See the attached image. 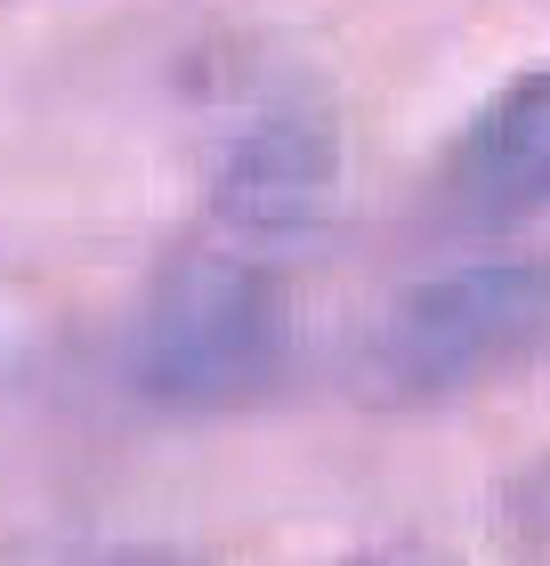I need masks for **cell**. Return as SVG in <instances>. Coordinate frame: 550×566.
Instances as JSON below:
<instances>
[{
  "mask_svg": "<svg viewBox=\"0 0 550 566\" xmlns=\"http://www.w3.org/2000/svg\"><path fill=\"white\" fill-rule=\"evenodd\" d=\"M292 365V275L227 235H187L146 283L129 373L170 413H243Z\"/></svg>",
  "mask_w": 550,
  "mask_h": 566,
  "instance_id": "1",
  "label": "cell"
},
{
  "mask_svg": "<svg viewBox=\"0 0 550 566\" xmlns=\"http://www.w3.org/2000/svg\"><path fill=\"white\" fill-rule=\"evenodd\" d=\"M550 348V251H502L405 283L364 340V397L388 413L454 405Z\"/></svg>",
  "mask_w": 550,
  "mask_h": 566,
  "instance_id": "2",
  "label": "cell"
},
{
  "mask_svg": "<svg viewBox=\"0 0 550 566\" xmlns=\"http://www.w3.org/2000/svg\"><path fill=\"white\" fill-rule=\"evenodd\" d=\"M340 195V130L316 97H268L243 114V130L219 146L203 227L227 243H251L268 260H292L324 235Z\"/></svg>",
  "mask_w": 550,
  "mask_h": 566,
  "instance_id": "3",
  "label": "cell"
},
{
  "mask_svg": "<svg viewBox=\"0 0 550 566\" xmlns=\"http://www.w3.org/2000/svg\"><path fill=\"white\" fill-rule=\"evenodd\" d=\"M437 211L454 227H527L550 211V65L510 73L454 130L437 163Z\"/></svg>",
  "mask_w": 550,
  "mask_h": 566,
  "instance_id": "4",
  "label": "cell"
},
{
  "mask_svg": "<svg viewBox=\"0 0 550 566\" xmlns=\"http://www.w3.org/2000/svg\"><path fill=\"white\" fill-rule=\"evenodd\" d=\"M494 543L510 551V566H550V453L494 494Z\"/></svg>",
  "mask_w": 550,
  "mask_h": 566,
  "instance_id": "5",
  "label": "cell"
},
{
  "mask_svg": "<svg viewBox=\"0 0 550 566\" xmlns=\"http://www.w3.org/2000/svg\"><path fill=\"white\" fill-rule=\"evenodd\" d=\"M340 566H454L445 551H422V543H381V551H349Z\"/></svg>",
  "mask_w": 550,
  "mask_h": 566,
  "instance_id": "6",
  "label": "cell"
},
{
  "mask_svg": "<svg viewBox=\"0 0 550 566\" xmlns=\"http://www.w3.org/2000/svg\"><path fill=\"white\" fill-rule=\"evenodd\" d=\"M106 566H203V558H187V551H114Z\"/></svg>",
  "mask_w": 550,
  "mask_h": 566,
  "instance_id": "7",
  "label": "cell"
}]
</instances>
